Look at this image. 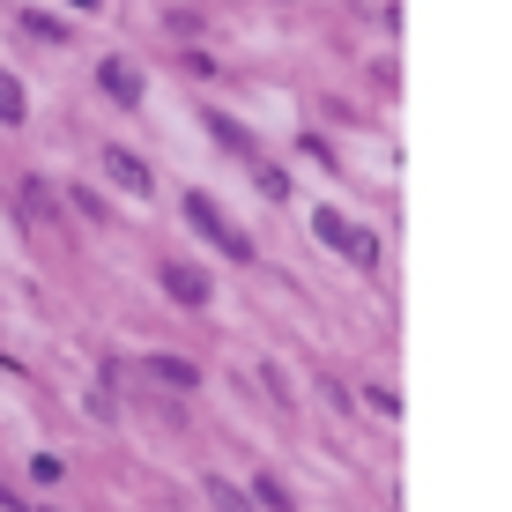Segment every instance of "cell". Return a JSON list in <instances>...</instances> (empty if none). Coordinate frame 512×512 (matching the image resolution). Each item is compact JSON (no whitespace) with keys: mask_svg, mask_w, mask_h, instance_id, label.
<instances>
[{"mask_svg":"<svg viewBox=\"0 0 512 512\" xmlns=\"http://www.w3.org/2000/svg\"><path fill=\"white\" fill-rule=\"evenodd\" d=\"M0 119H23V90H15L8 75H0Z\"/></svg>","mask_w":512,"mask_h":512,"instance_id":"cell-1","label":"cell"}]
</instances>
